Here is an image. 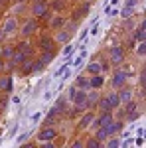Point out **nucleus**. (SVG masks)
<instances>
[{"mask_svg":"<svg viewBox=\"0 0 146 148\" xmlns=\"http://www.w3.org/2000/svg\"><path fill=\"white\" fill-rule=\"evenodd\" d=\"M81 146H83V142H79V140H77V142H73V148H81Z\"/></svg>","mask_w":146,"mask_h":148,"instance_id":"obj_34","label":"nucleus"},{"mask_svg":"<svg viewBox=\"0 0 146 148\" xmlns=\"http://www.w3.org/2000/svg\"><path fill=\"white\" fill-rule=\"evenodd\" d=\"M40 47H42L44 51H49V49L53 47V40H49V38H42V40H40Z\"/></svg>","mask_w":146,"mask_h":148,"instance_id":"obj_12","label":"nucleus"},{"mask_svg":"<svg viewBox=\"0 0 146 148\" xmlns=\"http://www.w3.org/2000/svg\"><path fill=\"white\" fill-rule=\"evenodd\" d=\"M89 85L91 87H101L103 85V77H93V79L89 81Z\"/></svg>","mask_w":146,"mask_h":148,"instance_id":"obj_23","label":"nucleus"},{"mask_svg":"<svg viewBox=\"0 0 146 148\" xmlns=\"http://www.w3.org/2000/svg\"><path fill=\"white\" fill-rule=\"evenodd\" d=\"M124 81H126V73H124L123 69H121V71H117V73H114L112 87H114V89H121V87H124Z\"/></svg>","mask_w":146,"mask_h":148,"instance_id":"obj_3","label":"nucleus"},{"mask_svg":"<svg viewBox=\"0 0 146 148\" xmlns=\"http://www.w3.org/2000/svg\"><path fill=\"white\" fill-rule=\"evenodd\" d=\"M117 95H119V101L124 103V105L128 101H132V93L128 91V89H123V87H121V93H117Z\"/></svg>","mask_w":146,"mask_h":148,"instance_id":"obj_9","label":"nucleus"},{"mask_svg":"<svg viewBox=\"0 0 146 148\" xmlns=\"http://www.w3.org/2000/svg\"><path fill=\"white\" fill-rule=\"evenodd\" d=\"M36 28H38V24H36V20H28V22L24 24V28H22V36H24V38L32 36V34L36 32Z\"/></svg>","mask_w":146,"mask_h":148,"instance_id":"obj_7","label":"nucleus"},{"mask_svg":"<svg viewBox=\"0 0 146 148\" xmlns=\"http://www.w3.org/2000/svg\"><path fill=\"white\" fill-rule=\"evenodd\" d=\"M144 30H146V24L142 22V24H140V28L136 30V36H134L136 40H140V42H144Z\"/></svg>","mask_w":146,"mask_h":148,"instance_id":"obj_18","label":"nucleus"},{"mask_svg":"<svg viewBox=\"0 0 146 148\" xmlns=\"http://www.w3.org/2000/svg\"><path fill=\"white\" fill-rule=\"evenodd\" d=\"M105 128H107V132H109V136H111V134H114V132L121 128V123H114V121H112L111 125H107Z\"/></svg>","mask_w":146,"mask_h":148,"instance_id":"obj_16","label":"nucleus"},{"mask_svg":"<svg viewBox=\"0 0 146 148\" xmlns=\"http://www.w3.org/2000/svg\"><path fill=\"white\" fill-rule=\"evenodd\" d=\"M134 4H136V0H128V6H132V8H134Z\"/></svg>","mask_w":146,"mask_h":148,"instance_id":"obj_35","label":"nucleus"},{"mask_svg":"<svg viewBox=\"0 0 146 148\" xmlns=\"http://www.w3.org/2000/svg\"><path fill=\"white\" fill-rule=\"evenodd\" d=\"M91 121H93V113H87L83 119H81V123H79V128H87L91 125Z\"/></svg>","mask_w":146,"mask_h":148,"instance_id":"obj_15","label":"nucleus"},{"mask_svg":"<svg viewBox=\"0 0 146 148\" xmlns=\"http://www.w3.org/2000/svg\"><path fill=\"white\" fill-rule=\"evenodd\" d=\"M69 38H71V34H69L67 30H61V32L56 36V42H59V44H65V42H69Z\"/></svg>","mask_w":146,"mask_h":148,"instance_id":"obj_13","label":"nucleus"},{"mask_svg":"<svg viewBox=\"0 0 146 148\" xmlns=\"http://www.w3.org/2000/svg\"><path fill=\"white\" fill-rule=\"evenodd\" d=\"M28 71H32V59H24L22 61V73H28Z\"/></svg>","mask_w":146,"mask_h":148,"instance_id":"obj_21","label":"nucleus"},{"mask_svg":"<svg viewBox=\"0 0 146 148\" xmlns=\"http://www.w3.org/2000/svg\"><path fill=\"white\" fill-rule=\"evenodd\" d=\"M57 136V130L56 128H44V130H42V132H40V140H42V142H45V140H53V138Z\"/></svg>","mask_w":146,"mask_h":148,"instance_id":"obj_6","label":"nucleus"},{"mask_svg":"<svg viewBox=\"0 0 146 148\" xmlns=\"http://www.w3.org/2000/svg\"><path fill=\"white\" fill-rule=\"evenodd\" d=\"M63 6H65L63 0H56V2H53V8H56V10H63Z\"/></svg>","mask_w":146,"mask_h":148,"instance_id":"obj_30","label":"nucleus"},{"mask_svg":"<svg viewBox=\"0 0 146 148\" xmlns=\"http://www.w3.org/2000/svg\"><path fill=\"white\" fill-rule=\"evenodd\" d=\"M16 28H18L16 18H8L6 24H4V34H12V32H16Z\"/></svg>","mask_w":146,"mask_h":148,"instance_id":"obj_8","label":"nucleus"},{"mask_svg":"<svg viewBox=\"0 0 146 148\" xmlns=\"http://www.w3.org/2000/svg\"><path fill=\"white\" fill-rule=\"evenodd\" d=\"M20 51H22L24 56H30V53H32V46H30V44H22V49H20Z\"/></svg>","mask_w":146,"mask_h":148,"instance_id":"obj_26","label":"nucleus"},{"mask_svg":"<svg viewBox=\"0 0 146 148\" xmlns=\"http://www.w3.org/2000/svg\"><path fill=\"white\" fill-rule=\"evenodd\" d=\"M53 56H56V53H53V49H49V51H44V53H42V57H40V61H42V63H51V61H53Z\"/></svg>","mask_w":146,"mask_h":148,"instance_id":"obj_11","label":"nucleus"},{"mask_svg":"<svg viewBox=\"0 0 146 148\" xmlns=\"http://www.w3.org/2000/svg\"><path fill=\"white\" fill-rule=\"evenodd\" d=\"M109 136V132H107V128H105V126H99V130H97V134H95V138H99V140H105V138Z\"/></svg>","mask_w":146,"mask_h":148,"instance_id":"obj_17","label":"nucleus"},{"mask_svg":"<svg viewBox=\"0 0 146 148\" xmlns=\"http://www.w3.org/2000/svg\"><path fill=\"white\" fill-rule=\"evenodd\" d=\"M77 85H79V87H83V89L91 87V85H89V81H87V79H83V77H79V79H77Z\"/></svg>","mask_w":146,"mask_h":148,"instance_id":"obj_27","label":"nucleus"},{"mask_svg":"<svg viewBox=\"0 0 146 148\" xmlns=\"http://www.w3.org/2000/svg\"><path fill=\"white\" fill-rule=\"evenodd\" d=\"M42 69H44V63H42V61H36V63H32V71H36V73H38V71H42Z\"/></svg>","mask_w":146,"mask_h":148,"instance_id":"obj_28","label":"nucleus"},{"mask_svg":"<svg viewBox=\"0 0 146 148\" xmlns=\"http://www.w3.org/2000/svg\"><path fill=\"white\" fill-rule=\"evenodd\" d=\"M123 59H124V49H123V47H119V46L112 47V49H111V61H112V63H121Z\"/></svg>","mask_w":146,"mask_h":148,"instance_id":"obj_4","label":"nucleus"},{"mask_svg":"<svg viewBox=\"0 0 146 148\" xmlns=\"http://www.w3.org/2000/svg\"><path fill=\"white\" fill-rule=\"evenodd\" d=\"M0 91H12V79L10 77H2L0 79Z\"/></svg>","mask_w":146,"mask_h":148,"instance_id":"obj_10","label":"nucleus"},{"mask_svg":"<svg viewBox=\"0 0 146 148\" xmlns=\"http://www.w3.org/2000/svg\"><path fill=\"white\" fill-rule=\"evenodd\" d=\"M93 121H95V119H93ZM112 121H114V119H112L111 111H105V113L101 114V119H99V121H95V126H107V125H111Z\"/></svg>","mask_w":146,"mask_h":148,"instance_id":"obj_5","label":"nucleus"},{"mask_svg":"<svg viewBox=\"0 0 146 148\" xmlns=\"http://www.w3.org/2000/svg\"><path fill=\"white\" fill-rule=\"evenodd\" d=\"M109 146H121V142H119V140H109Z\"/></svg>","mask_w":146,"mask_h":148,"instance_id":"obj_33","label":"nucleus"},{"mask_svg":"<svg viewBox=\"0 0 146 148\" xmlns=\"http://www.w3.org/2000/svg\"><path fill=\"white\" fill-rule=\"evenodd\" d=\"M87 71H89V73H95V75H97V73H101V65L93 61V63H89V65H87Z\"/></svg>","mask_w":146,"mask_h":148,"instance_id":"obj_19","label":"nucleus"},{"mask_svg":"<svg viewBox=\"0 0 146 148\" xmlns=\"http://www.w3.org/2000/svg\"><path fill=\"white\" fill-rule=\"evenodd\" d=\"M99 105H101L103 113H105V111H112V107L109 105V101H107V99H101V101H99Z\"/></svg>","mask_w":146,"mask_h":148,"instance_id":"obj_24","label":"nucleus"},{"mask_svg":"<svg viewBox=\"0 0 146 148\" xmlns=\"http://www.w3.org/2000/svg\"><path fill=\"white\" fill-rule=\"evenodd\" d=\"M136 51H138V56H144L146 53V44L144 42H140V46L136 47Z\"/></svg>","mask_w":146,"mask_h":148,"instance_id":"obj_29","label":"nucleus"},{"mask_svg":"<svg viewBox=\"0 0 146 148\" xmlns=\"http://www.w3.org/2000/svg\"><path fill=\"white\" fill-rule=\"evenodd\" d=\"M63 24H65V20L57 16V18H53V20H51V28H61Z\"/></svg>","mask_w":146,"mask_h":148,"instance_id":"obj_22","label":"nucleus"},{"mask_svg":"<svg viewBox=\"0 0 146 148\" xmlns=\"http://www.w3.org/2000/svg\"><path fill=\"white\" fill-rule=\"evenodd\" d=\"M71 51H73V47H71V46H67L65 49H63V56H65V57H67V56H71Z\"/></svg>","mask_w":146,"mask_h":148,"instance_id":"obj_32","label":"nucleus"},{"mask_svg":"<svg viewBox=\"0 0 146 148\" xmlns=\"http://www.w3.org/2000/svg\"><path fill=\"white\" fill-rule=\"evenodd\" d=\"M2 69H4V65H2V63H0V71H2Z\"/></svg>","mask_w":146,"mask_h":148,"instance_id":"obj_36","label":"nucleus"},{"mask_svg":"<svg viewBox=\"0 0 146 148\" xmlns=\"http://www.w3.org/2000/svg\"><path fill=\"white\" fill-rule=\"evenodd\" d=\"M32 10H34L36 16H45V12H47V0H34Z\"/></svg>","mask_w":146,"mask_h":148,"instance_id":"obj_1","label":"nucleus"},{"mask_svg":"<svg viewBox=\"0 0 146 148\" xmlns=\"http://www.w3.org/2000/svg\"><path fill=\"white\" fill-rule=\"evenodd\" d=\"M87 146H89V148L101 146V140H99V138H91V140H87Z\"/></svg>","mask_w":146,"mask_h":148,"instance_id":"obj_25","label":"nucleus"},{"mask_svg":"<svg viewBox=\"0 0 146 148\" xmlns=\"http://www.w3.org/2000/svg\"><path fill=\"white\" fill-rule=\"evenodd\" d=\"M121 14H123V18H128V16L132 14V6H126V8H124V10L121 12Z\"/></svg>","mask_w":146,"mask_h":148,"instance_id":"obj_31","label":"nucleus"},{"mask_svg":"<svg viewBox=\"0 0 146 148\" xmlns=\"http://www.w3.org/2000/svg\"><path fill=\"white\" fill-rule=\"evenodd\" d=\"M73 101H75V105H77L79 109H83V107H87V93L85 91H75V95H73Z\"/></svg>","mask_w":146,"mask_h":148,"instance_id":"obj_2","label":"nucleus"},{"mask_svg":"<svg viewBox=\"0 0 146 148\" xmlns=\"http://www.w3.org/2000/svg\"><path fill=\"white\" fill-rule=\"evenodd\" d=\"M107 101H109V105H111L112 109H117V107L121 105V101H119V95H117V93H111V95L107 97Z\"/></svg>","mask_w":146,"mask_h":148,"instance_id":"obj_14","label":"nucleus"},{"mask_svg":"<svg viewBox=\"0 0 146 148\" xmlns=\"http://www.w3.org/2000/svg\"><path fill=\"white\" fill-rule=\"evenodd\" d=\"M0 56L4 57V59H12V56H14V49H12V47H4V49L0 51Z\"/></svg>","mask_w":146,"mask_h":148,"instance_id":"obj_20","label":"nucleus"},{"mask_svg":"<svg viewBox=\"0 0 146 148\" xmlns=\"http://www.w3.org/2000/svg\"><path fill=\"white\" fill-rule=\"evenodd\" d=\"M16 2H24V0H16Z\"/></svg>","mask_w":146,"mask_h":148,"instance_id":"obj_37","label":"nucleus"}]
</instances>
